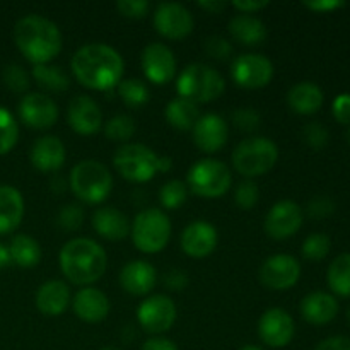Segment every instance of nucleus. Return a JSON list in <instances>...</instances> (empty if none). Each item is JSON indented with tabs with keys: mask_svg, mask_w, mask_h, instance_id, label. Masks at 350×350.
I'll use <instances>...</instances> for the list:
<instances>
[{
	"mask_svg": "<svg viewBox=\"0 0 350 350\" xmlns=\"http://www.w3.org/2000/svg\"><path fill=\"white\" fill-rule=\"evenodd\" d=\"M170 217L161 208H146L135 215L130 228L133 246L146 255H156L163 252L171 239Z\"/></svg>",
	"mask_w": 350,
	"mask_h": 350,
	"instance_id": "7",
	"label": "nucleus"
},
{
	"mask_svg": "<svg viewBox=\"0 0 350 350\" xmlns=\"http://www.w3.org/2000/svg\"><path fill=\"white\" fill-rule=\"evenodd\" d=\"M92 228L108 241H120L130 234L132 222L122 211L115 207H99L92 214Z\"/></svg>",
	"mask_w": 350,
	"mask_h": 350,
	"instance_id": "25",
	"label": "nucleus"
},
{
	"mask_svg": "<svg viewBox=\"0 0 350 350\" xmlns=\"http://www.w3.org/2000/svg\"><path fill=\"white\" fill-rule=\"evenodd\" d=\"M176 317V304L166 294H154L144 299L137 308V321L147 334H152L154 337L170 332Z\"/></svg>",
	"mask_w": 350,
	"mask_h": 350,
	"instance_id": "10",
	"label": "nucleus"
},
{
	"mask_svg": "<svg viewBox=\"0 0 350 350\" xmlns=\"http://www.w3.org/2000/svg\"><path fill=\"white\" fill-rule=\"evenodd\" d=\"M164 282H166L167 289L183 291L188 284V277L185 275L183 270H170V272L166 273V279H164Z\"/></svg>",
	"mask_w": 350,
	"mask_h": 350,
	"instance_id": "51",
	"label": "nucleus"
},
{
	"mask_svg": "<svg viewBox=\"0 0 350 350\" xmlns=\"http://www.w3.org/2000/svg\"><path fill=\"white\" fill-rule=\"evenodd\" d=\"M332 250V239L328 238L323 232H314V234H310L303 241V246H301V252H303V256L310 262H321L323 258H327L328 253Z\"/></svg>",
	"mask_w": 350,
	"mask_h": 350,
	"instance_id": "38",
	"label": "nucleus"
},
{
	"mask_svg": "<svg viewBox=\"0 0 350 350\" xmlns=\"http://www.w3.org/2000/svg\"><path fill=\"white\" fill-rule=\"evenodd\" d=\"M152 23L161 36L173 41L185 40L195 27V19L190 10L178 2L159 3L154 10Z\"/></svg>",
	"mask_w": 350,
	"mask_h": 350,
	"instance_id": "12",
	"label": "nucleus"
},
{
	"mask_svg": "<svg viewBox=\"0 0 350 350\" xmlns=\"http://www.w3.org/2000/svg\"><path fill=\"white\" fill-rule=\"evenodd\" d=\"M188 191L202 198H219L229 191L232 173L229 166L214 157L198 159L187 173Z\"/></svg>",
	"mask_w": 350,
	"mask_h": 350,
	"instance_id": "8",
	"label": "nucleus"
},
{
	"mask_svg": "<svg viewBox=\"0 0 350 350\" xmlns=\"http://www.w3.org/2000/svg\"><path fill=\"white\" fill-rule=\"evenodd\" d=\"M58 263L68 282L88 287L105 275L108 255L94 239L74 238L62 246Z\"/></svg>",
	"mask_w": 350,
	"mask_h": 350,
	"instance_id": "3",
	"label": "nucleus"
},
{
	"mask_svg": "<svg viewBox=\"0 0 350 350\" xmlns=\"http://www.w3.org/2000/svg\"><path fill=\"white\" fill-rule=\"evenodd\" d=\"M229 34L232 40L239 41L246 46H256L267 40V26L262 19L256 16H246V14H238L232 17L228 24Z\"/></svg>",
	"mask_w": 350,
	"mask_h": 350,
	"instance_id": "29",
	"label": "nucleus"
},
{
	"mask_svg": "<svg viewBox=\"0 0 350 350\" xmlns=\"http://www.w3.org/2000/svg\"><path fill=\"white\" fill-rule=\"evenodd\" d=\"M68 187L79 202L99 205L111 193L113 176L101 161L84 159L72 167L68 174Z\"/></svg>",
	"mask_w": 350,
	"mask_h": 350,
	"instance_id": "4",
	"label": "nucleus"
},
{
	"mask_svg": "<svg viewBox=\"0 0 350 350\" xmlns=\"http://www.w3.org/2000/svg\"><path fill=\"white\" fill-rule=\"evenodd\" d=\"M332 111L338 123L350 125V92H342L334 99Z\"/></svg>",
	"mask_w": 350,
	"mask_h": 350,
	"instance_id": "47",
	"label": "nucleus"
},
{
	"mask_svg": "<svg viewBox=\"0 0 350 350\" xmlns=\"http://www.w3.org/2000/svg\"><path fill=\"white\" fill-rule=\"evenodd\" d=\"M314 350H350V338L344 335H334V337H327L318 345Z\"/></svg>",
	"mask_w": 350,
	"mask_h": 350,
	"instance_id": "49",
	"label": "nucleus"
},
{
	"mask_svg": "<svg viewBox=\"0 0 350 350\" xmlns=\"http://www.w3.org/2000/svg\"><path fill=\"white\" fill-rule=\"evenodd\" d=\"M19 139V126H17L16 118L7 108L0 106V156H5Z\"/></svg>",
	"mask_w": 350,
	"mask_h": 350,
	"instance_id": "37",
	"label": "nucleus"
},
{
	"mask_svg": "<svg viewBox=\"0 0 350 350\" xmlns=\"http://www.w3.org/2000/svg\"><path fill=\"white\" fill-rule=\"evenodd\" d=\"M14 43L33 65L51 64L64 48L62 31L53 21L38 14L21 17L14 26Z\"/></svg>",
	"mask_w": 350,
	"mask_h": 350,
	"instance_id": "2",
	"label": "nucleus"
},
{
	"mask_svg": "<svg viewBox=\"0 0 350 350\" xmlns=\"http://www.w3.org/2000/svg\"><path fill=\"white\" fill-rule=\"evenodd\" d=\"M347 135H349V142H350V130H349V133H347Z\"/></svg>",
	"mask_w": 350,
	"mask_h": 350,
	"instance_id": "59",
	"label": "nucleus"
},
{
	"mask_svg": "<svg viewBox=\"0 0 350 350\" xmlns=\"http://www.w3.org/2000/svg\"><path fill=\"white\" fill-rule=\"evenodd\" d=\"M19 116L24 125L34 130H46L57 123L58 106L44 92H29L19 103Z\"/></svg>",
	"mask_w": 350,
	"mask_h": 350,
	"instance_id": "17",
	"label": "nucleus"
},
{
	"mask_svg": "<svg viewBox=\"0 0 350 350\" xmlns=\"http://www.w3.org/2000/svg\"><path fill=\"white\" fill-rule=\"evenodd\" d=\"M188 187L181 180H170L159 188V202L167 211H176L187 202Z\"/></svg>",
	"mask_w": 350,
	"mask_h": 350,
	"instance_id": "36",
	"label": "nucleus"
},
{
	"mask_svg": "<svg viewBox=\"0 0 350 350\" xmlns=\"http://www.w3.org/2000/svg\"><path fill=\"white\" fill-rule=\"evenodd\" d=\"M164 116H166L167 123L173 129L187 132V130L193 129L197 120L200 118V109L193 101H188V99L178 96V98L171 99L167 103L166 109H164Z\"/></svg>",
	"mask_w": 350,
	"mask_h": 350,
	"instance_id": "30",
	"label": "nucleus"
},
{
	"mask_svg": "<svg viewBox=\"0 0 350 350\" xmlns=\"http://www.w3.org/2000/svg\"><path fill=\"white\" fill-rule=\"evenodd\" d=\"M10 263V255H9V248L5 245L0 243V270L5 269L7 265Z\"/></svg>",
	"mask_w": 350,
	"mask_h": 350,
	"instance_id": "55",
	"label": "nucleus"
},
{
	"mask_svg": "<svg viewBox=\"0 0 350 350\" xmlns=\"http://www.w3.org/2000/svg\"><path fill=\"white\" fill-rule=\"evenodd\" d=\"M142 350H180V349H178V345L174 344L173 340L157 335V337H152L149 338V340L144 342Z\"/></svg>",
	"mask_w": 350,
	"mask_h": 350,
	"instance_id": "52",
	"label": "nucleus"
},
{
	"mask_svg": "<svg viewBox=\"0 0 350 350\" xmlns=\"http://www.w3.org/2000/svg\"><path fill=\"white\" fill-rule=\"evenodd\" d=\"M224 89L226 81L221 72L200 62L187 65L176 79L178 96L193 101L195 105L215 101L221 98Z\"/></svg>",
	"mask_w": 350,
	"mask_h": 350,
	"instance_id": "5",
	"label": "nucleus"
},
{
	"mask_svg": "<svg viewBox=\"0 0 350 350\" xmlns=\"http://www.w3.org/2000/svg\"><path fill=\"white\" fill-rule=\"evenodd\" d=\"M204 51L214 60H228L232 53V44L224 36H208L204 41Z\"/></svg>",
	"mask_w": 350,
	"mask_h": 350,
	"instance_id": "43",
	"label": "nucleus"
},
{
	"mask_svg": "<svg viewBox=\"0 0 350 350\" xmlns=\"http://www.w3.org/2000/svg\"><path fill=\"white\" fill-rule=\"evenodd\" d=\"M3 82H5L7 88L14 92H24L27 91L29 88V79L31 75L24 70L21 65L17 64H10L3 68V74H2Z\"/></svg>",
	"mask_w": 350,
	"mask_h": 350,
	"instance_id": "40",
	"label": "nucleus"
},
{
	"mask_svg": "<svg viewBox=\"0 0 350 350\" xmlns=\"http://www.w3.org/2000/svg\"><path fill=\"white\" fill-rule=\"evenodd\" d=\"M279 161V147L267 137H248L232 150V167L245 178L267 174Z\"/></svg>",
	"mask_w": 350,
	"mask_h": 350,
	"instance_id": "6",
	"label": "nucleus"
},
{
	"mask_svg": "<svg viewBox=\"0 0 350 350\" xmlns=\"http://www.w3.org/2000/svg\"><path fill=\"white\" fill-rule=\"evenodd\" d=\"M258 337L267 347L270 349H282L293 342L296 335V323L294 318L282 308H270L260 317Z\"/></svg>",
	"mask_w": 350,
	"mask_h": 350,
	"instance_id": "16",
	"label": "nucleus"
},
{
	"mask_svg": "<svg viewBox=\"0 0 350 350\" xmlns=\"http://www.w3.org/2000/svg\"><path fill=\"white\" fill-rule=\"evenodd\" d=\"M68 126L77 135H94L103 126V113L91 96H75L67 108Z\"/></svg>",
	"mask_w": 350,
	"mask_h": 350,
	"instance_id": "19",
	"label": "nucleus"
},
{
	"mask_svg": "<svg viewBox=\"0 0 350 350\" xmlns=\"http://www.w3.org/2000/svg\"><path fill=\"white\" fill-rule=\"evenodd\" d=\"M338 301L332 294L317 291L310 293L301 301V317L311 325H327L338 314Z\"/></svg>",
	"mask_w": 350,
	"mask_h": 350,
	"instance_id": "26",
	"label": "nucleus"
},
{
	"mask_svg": "<svg viewBox=\"0 0 350 350\" xmlns=\"http://www.w3.org/2000/svg\"><path fill=\"white\" fill-rule=\"evenodd\" d=\"M335 211V202L330 197H314L308 204V214L313 219H325Z\"/></svg>",
	"mask_w": 350,
	"mask_h": 350,
	"instance_id": "46",
	"label": "nucleus"
},
{
	"mask_svg": "<svg viewBox=\"0 0 350 350\" xmlns=\"http://www.w3.org/2000/svg\"><path fill=\"white\" fill-rule=\"evenodd\" d=\"M231 79L243 89H262L273 79V64L265 55H239L231 64Z\"/></svg>",
	"mask_w": 350,
	"mask_h": 350,
	"instance_id": "11",
	"label": "nucleus"
},
{
	"mask_svg": "<svg viewBox=\"0 0 350 350\" xmlns=\"http://www.w3.org/2000/svg\"><path fill=\"white\" fill-rule=\"evenodd\" d=\"M232 123L236 129L243 130V132H255L262 123V116L255 108H238L232 111L231 116Z\"/></svg>",
	"mask_w": 350,
	"mask_h": 350,
	"instance_id": "42",
	"label": "nucleus"
},
{
	"mask_svg": "<svg viewBox=\"0 0 350 350\" xmlns=\"http://www.w3.org/2000/svg\"><path fill=\"white\" fill-rule=\"evenodd\" d=\"M9 248L10 262L16 263L17 267H23V269H31V267H36L41 262V245L33 238V236L27 234H17L14 236Z\"/></svg>",
	"mask_w": 350,
	"mask_h": 350,
	"instance_id": "31",
	"label": "nucleus"
},
{
	"mask_svg": "<svg viewBox=\"0 0 350 350\" xmlns=\"http://www.w3.org/2000/svg\"><path fill=\"white\" fill-rule=\"evenodd\" d=\"M34 303L38 311L44 317H60L72 303L70 289L64 280H46L36 291Z\"/></svg>",
	"mask_w": 350,
	"mask_h": 350,
	"instance_id": "24",
	"label": "nucleus"
},
{
	"mask_svg": "<svg viewBox=\"0 0 350 350\" xmlns=\"http://www.w3.org/2000/svg\"><path fill=\"white\" fill-rule=\"evenodd\" d=\"M137 125L135 120L130 115H116L109 118L105 125V135L106 139L115 140V142L129 144L130 139L135 135Z\"/></svg>",
	"mask_w": 350,
	"mask_h": 350,
	"instance_id": "35",
	"label": "nucleus"
},
{
	"mask_svg": "<svg viewBox=\"0 0 350 350\" xmlns=\"http://www.w3.org/2000/svg\"><path fill=\"white\" fill-rule=\"evenodd\" d=\"M286 99L289 108L297 115H314L323 106L325 94L318 84L303 81L289 89Z\"/></svg>",
	"mask_w": 350,
	"mask_h": 350,
	"instance_id": "28",
	"label": "nucleus"
},
{
	"mask_svg": "<svg viewBox=\"0 0 350 350\" xmlns=\"http://www.w3.org/2000/svg\"><path fill=\"white\" fill-rule=\"evenodd\" d=\"M150 3L147 0H118L116 10L129 19H142L147 16Z\"/></svg>",
	"mask_w": 350,
	"mask_h": 350,
	"instance_id": "45",
	"label": "nucleus"
},
{
	"mask_svg": "<svg viewBox=\"0 0 350 350\" xmlns=\"http://www.w3.org/2000/svg\"><path fill=\"white\" fill-rule=\"evenodd\" d=\"M304 221V212L294 200H279L267 212L263 229L267 236L272 239L282 241V239L293 238L301 229Z\"/></svg>",
	"mask_w": 350,
	"mask_h": 350,
	"instance_id": "14",
	"label": "nucleus"
},
{
	"mask_svg": "<svg viewBox=\"0 0 350 350\" xmlns=\"http://www.w3.org/2000/svg\"><path fill=\"white\" fill-rule=\"evenodd\" d=\"M239 14H246V16H253V14L260 12V10L267 9L270 5L269 0H236L231 3Z\"/></svg>",
	"mask_w": 350,
	"mask_h": 350,
	"instance_id": "48",
	"label": "nucleus"
},
{
	"mask_svg": "<svg viewBox=\"0 0 350 350\" xmlns=\"http://www.w3.org/2000/svg\"><path fill=\"white\" fill-rule=\"evenodd\" d=\"M303 5L306 9L313 10V12L323 14L335 9H340V7L345 5V2H342V0H311V2H304Z\"/></svg>",
	"mask_w": 350,
	"mask_h": 350,
	"instance_id": "50",
	"label": "nucleus"
},
{
	"mask_svg": "<svg viewBox=\"0 0 350 350\" xmlns=\"http://www.w3.org/2000/svg\"><path fill=\"white\" fill-rule=\"evenodd\" d=\"M191 132H193L195 146L205 154H215L222 150L229 139L228 122L215 113L202 115Z\"/></svg>",
	"mask_w": 350,
	"mask_h": 350,
	"instance_id": "20",
	"label": "nucleus"
},
{
	"mask_svg": "<svg viewBox=\"0 0 350 350\" xmlns=\"http://www.w3.org/2000/svg\"><path fill=\"white\" fill-rule=\"evenodd\" d=\"M31 164L41 173H55L67 159L65 144L55 135H43L34 140L29 152Z\"/></svg>",
	"mask_w": 350,
	"mask_h": 350,
	"instance_id": "22",
	"label": "nucleus"
},
{
	"mask_svg": "<svg viewBox=\"0 0 350 350\" xmlns=\"http://www.w3.org/2000/svg\"><path fill=\"white\" fill-rule=\"evenodd\" d=\"M24 217V198L16 187L0 185V236L16 231Z\"/></svg>",
	"mask_w": 350,
	"mask_h": 350,
	"instance_id": "27",
	"label": "nucleus"
},
{
	"mask_svg": "<svg viewBox=\"0 0 350 350\" xmlns=\"http://www.w3.org/2000/svg\"><path fill=\"white\" fill-rule=\"evenodd\" d=\"M77 82L92 91L106 92L118 88L125 72L123 57L105 43H89L79 48L70 60Z\"/></svg>",
	"mask_w": 350,
	"mask_h": 350,
	"instance_id": "1",
	"label": "nucleus"
},
{
	"mask_svg": "<svg viewBox=\"0 0 350 350\" xmlns=\"http://www.w3.org/2000/svg\"><path fill=\"white\" fill-rule=\"evenodd\" d=\"M31 77L41 89L48 92H64L70 85V77L58 65H33Z\"/></svg>",
	"mask_w": 350,
	"mask_h": 350,
	"instance_id": "32",
	"label": "nucleus"
},
{
	"mask_svg": "<svg viewBox=\"0 0 350 350\" xmlns=\"http://www.w3.org/2000/svg\"><path fill=\"white\" fill-rule=\"evenodd\" d=\"M260 200V188L255 181L245 180L236 187L234 202L241 211H252Z\"/></svg>",
	"mask_w": 350,
	"mask_h": 350,
	"instance_id": "39",
	"label": "nucleus"
},
{
	"mask_svg": "<svg viewBox=\"0 0 350 350\" xmlns=\"http://www.w3.org/2000/svg\"><path fill=\"white\" fill-rule=\"evenodd\" d=\"M157 156L144 144L129 142L116 149L113 166L123 180L130 183H147L157 174Z\"/></svg>",
	"mask_w": 350,
	"mask_h": 350,
	"instance_id": "9",
	"label": "nucleus"
},
{
	"mask_svg": "<svg viewBox=\"0 0 350 350\" xmlns=\"http://www.w3.org/2000/svg\"><path fill=\"white\" fill-rule=\"evenodd\" d=\"M84 222V211L79 204H68L58 212V226L65 231H77Z\"/></svg>",
	"mask_w": 350,
	"mask_h": 350,
	"instance_id": "41",
	"label": "nucleus"
},
{
	"mask_svg": "<svg viewBox=\"0 0 350 350\" xmlns=\"http://www.w3.org/2000/svg\"><path fill=\"white\" fill-rule=\"evenodd\" d=\"M140 65L147 81L156 85H166L176 77V57L164 43L147 44L140 55Z\"/></svg>",
	"mask_w": 350,
	"mask_h": 350,
	"instance_id": "15",
	"label": "nucleus"
},
{
	"mask_svg": "<svg viewBox=\"0 0 350 350\" xmlns=\"http://www.w3.org/2000/svg\"><path fill=\"white\" fill-rule=\"evenodd\" d=\"M173 167V159L167 156H161L157 159V173H167Z\"/></svg>",
	"mask_w": 350,
	"mask_h": 350,
	"instance_id": "54",
	"label": "nucleus"
},
{
	"mask_svg": "<svg viewBox=\"0 0 350 350\" xmlns=\"http://www.w3.org/2000/svg\"><path fill=\"white\" fill-rule=\"evenodd\" d=\"M72 310L85 323H99L109 314V299L96 287H82L72 297Z\"/></svg>",
	"mask_w": 350,
	"mask_h": 350,
	"instance_id": "23",
	"label": "nucleus"
},
{
	"mask_svg": "<svg viewBox=\"0 0 350 350\" xmlns=\"http://www.w3.org/2000/svg\"><path fill=\"white\" fill-rule=\"evenodd\" d=\"M260 282L272 291L293 289L301 277V263L296 256L277 253L269 256L260 267Z\"/></svg>",
	"mask_w": 350,
	"mask_h": 350,
	"instance_id": "13",
	"label": "nucleus"
},
{
	"mask_svg": "<svg viewBox=\"0 0 350 350\" xmlns=\"http://www.w3.org/2000/svg\"><path fill=\"white\" fill-rule=\"evenodd\" d=\"M327 282L335 294L350 297V253H342L330 263Z\"/></svg>",
	"mask_w": 350,
	"mask_h": 350,
	"instance_id": "33",
	"label": "nucleus"
},
{
	"mask_svg": "<svg viewBox=\"0 0 350 350\" xmlns=\"http://www.w3.org/2000/svg\"><path fill=\"white\" fill-rule=\"evenodd\" d=\"M238 350H265L263 347H260V345H243L241 349H238Z\"/></svg>",
	"mask_w": 350,
	"mask_h": 350,
	"instance_id": "56",
	"label": "nucleus"
},
{
	"mask_svg": "<svg viewBox=\"0 0 350 350\" xmlns=\"http://www.w3.org/2000/svg\"><path fill=\"white\" fill-rule=\"evenodd\" d=\"M198 7L208 14H221L228 7V3L222 2V0H200Z\"/></svg>",
	"mask_w": 350,
	"mask_h": 350,
	"instance_id": "53",
	"label": "nucleus"
},
{
	"mask_svg": "<svg viewBox=\"0 0 350 350\" xmlns=\"http://www.w3.org/2000/svg\"><path fill=\"white\" fill-rule=\"evenodd\" d=\"M120 99L125 103L129 108H140L146 105L150 98V91L147 84L140 79H122V82L116 88Z\"/></svg>",
	"mask_w": 350,
	"mask_h": 350,
	"instance_id": "34",
	"label": "nucleus"
},
{
	"mask_svg": "<svg viewBox=\"0 0 350 350\" xmlns=\"http://www.w3.org/2000/svg\"><path fill=\"white\" fill-rule=\"evenodd\" d=\"M347 321H349V325H350V304H349V308H347Z\"/></svg>",
	"mask_w": 350,
	"mask_h": 350,
	"instance_id": "58",
	"label": "nucleus"
},
{
	"mask_svg": "<svg viewBox=\"0 0 350 350\" xmlns=\"http://www.w3.org/2000/svg\"><path fill=\"white\" fill-rule=\"evenodd\" d=\"M99 350H122V349H118V347H103V349H99Z\"/></svg>",
	"mask_w": 350,
	"mask_h": 350,
	"instance_id": "57",
	"label": "nucleus"
},
{
	"mask_svg": "<svg viewBox=\"0 0 350 350\" xmlns=\"http://www.w3.org/2000/svg\"><path fill=\"white\" fill-rule=\"evenodd\" d=\"M303 139L308 146L320 150L328 144V130L318 122L308 123L303 130Z\"/></svg>",
	"mask_w": 350,
	"mask_h": 350,
	"instance_id": "44",
	"label": "nucleus"
},
{
	"mask_svg": "<svg viewBox=\"0 0 350 350\" xmlns=\"http://www.w3.org/2000/svg\"><path fill=\"white\" fill-rule=\"evenodd\" d=\"M157 284V270L146 260H132L120 272V286L132 296H147Z\"/></svg>",
	"mask_w": 350,
	"mask_h": 350,
	"instance_id": "21",
	"label": "nucleus"
},
{
	"mask_svg": "<svg viewBox=\"0 0 350 350\" xmlns=\"http://www.w3.org/2000/svg\"><path fill=\"white\" fill-rule=\"evenodd\" d=\"M219 243V232L214 224L207 221H193L183 229L180 246L190 258L202 260L215 252Z\"/></svg>",
	"mask_w": 350,
	"mask_h": 350,
	"instance_id": "18",
	"label": "nucleus"
}]
</instances>
